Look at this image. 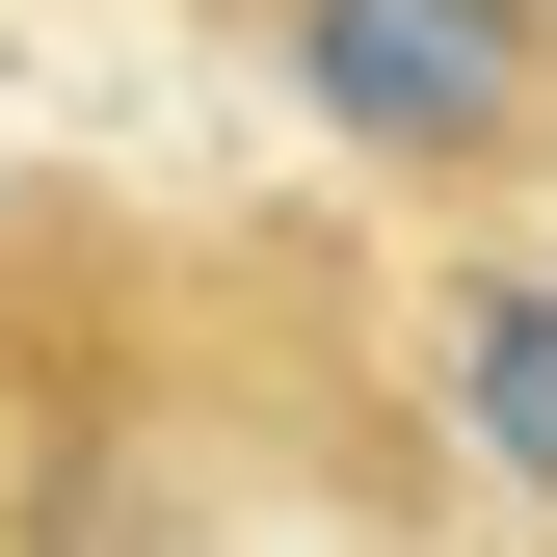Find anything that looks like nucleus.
Here are the masks:
<instances>
[{
  "label": "nucleus",
  "instance_id": "obj_1",
  "mask_svg": "<svg viewBox=\"0 0 557 557\" xmlns=\"http://www.w3.org/2000/svg\"><path fill=\"white\" fill-rule=\"evenodd\" d=\"M319 107L398 160H478L531 107V0H319Z\"/></svg>",
  "mask_w": 557,
  "mask_h": 557
},
{
  "label": "nucleus",
  "instance_id": "obj_2",
  "mask_svg": "<svg viewBox=\"0 0 557 557\" xmlns=\"http://www.w3.org/2000/svg\"><path fill=\"white\" fill-rule=\"evenodd\" d=\"M478 451L557 478V293H478Z\"/></svg>",
  "mask_w": 557,
  "mask_h": 557
}]
</instances>
